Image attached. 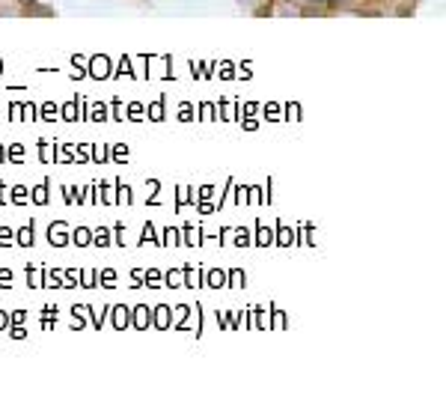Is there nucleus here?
<instances>
[{"mask_svg":"<svg viewBox=\"0 0 446 411\" xmlns=\"http://www.w3.org/2000/svg\"><path fill=\"white\" fill-rule=\"evenodd\" d=\"M119 203H131V191L128 188H119Z\"/></svg>","mask_w":446,"mask_h":411,"instance_id":"5701e85b","label":"nucleus"},{"mask_svg":"<svg viewBox=\"0 0 446 411\" xmlns=\"http://www.w3.org/2000/svg\"><path fill=\"white\" fill-rule=\"evenodd\" d=\"M161 245H179V232H176V229H167V232H164V242H161Z\"/></svg>","mask_w":446,"mask_h":411,"instance_id":"ddd939ff","label":"nucleus"},{"mask_svg":"<svg viewBox=\"0 0 446 411\" xmlns=\"http://www.w3.org/2000/svg\"><path fill=\"white\" fill-rule=\"evenodd\" d=\"M235 245H241V248H244V245H253V242H250V236H247V232H238V236H235Z\"/></svg>","mask_w":446,"mask_h":411,"instance_id":"f3484780","label":"nucleus"},{"mask_svg":"<svg viewBox=\"0 0 446 411\" xmlns=\"http://www.w3.org/2000/svg\"><path fill=\"white\" fill-rule=\"evenodd\" d=\"M90 120H93V123H104V120H107V107H104V104H93V107H90Z\"/></svg>","mask_w":446,"mask_h":411,"instance_id":"7ed1b4c3","label":"nucleus"},{"mask_svg":"<svg viewBox=\"0 0 446 411\" xmlns=\"http://www.w3.org/2000/svg\"><path fill=\"white\" fill-rule=\"evenodd\" d=\"M78 113H81V104H75V101H71V104H65V120H71V123H75V120H78Z\"/></svg>","mask_w":446,"mask_h":411,"instance_id":"9b49d317","label":"nucleus"},{"mask_svg":"<svg viewBox=\"0 0 446 411\" xmlns=\"http://www.w3.org/2000/svg\"><path fill=\"white\" fill-rule=\"evenodd\" d=\"M113 158H116V161H125V158H128V149H125V146H116V152H113Z\"/></svg>","mask_w":446,"mask_h":411,"instance_id":"4be33fe9","label":"nucleus"},{"mask_svg":"<svg viewBox=\"0 0 446 411\" xmlns=\"http://www.w3.org/2000/svg\"><path fill=\"white\" fill-rule=\"evenodd\" d=\"M75 245H90V232L87 229H78L75 232Z\"/></svg>","mask_w":446,"mask_h":411,"instance_id":"2eb2a0df","label":"nucleus"},{"mask_svg":"<svg viewBox=\"0 0 446 411\" xmlns=\"http://www.w3.org/2000/svg\"><path fill=\"white\" fill-rule=\"evenodd\" d=\"M155 313H158V316H155V325H158V328H167V325H170V310H167V307H158Z\"/></svg>","mask_w":446,"mask_h":411,"instance_id":"0eeeda50","label":"nucleus"},{"mask_svg":"<svg viewBox=\"0 0 446 411\" xmlns=\"http://www.w3.org/2000/svg\"><path fill=\"white\" fill-rule=\"evenodd\" d=\"M113 313H116V328H125L128 322H131V316H128V310H125V307H116Z\"/></svg>","mask_w":446,"mask_h":411,"instance_id":"6e6552de","label":"nucleus"},{"mask_svg":"<svg viewBox=\"0 0 446 411\" xmlns=\"http://www.w3.org/2000/svg\"><path fill=\"white\" fill-rule=\"evenodd\" d=\"M96 245L98 248H107V245H110V232H107V229H98L96 232Z\"/></svg>","mask_w":446,"mask_h":411,"instance_id":"9d476101","label":"nucleus"},{"mask_svg":"<svg viewBox=\"0 0 446 411\" xmlns=\"http://www.w3.org/2000/svg\"><path fill=\"white\" fill-rule=\"evenodd\" d=\"M208 283L211 286H223L226 283V274H223V271H211V274H208Z\"/></svg>","mask_w":446,"mask_h":411,"instance_id":"f8f14e48","label":"nucleus"},{"mask_svg":"<svg viewBox=\"0 0 446 411\" xmlns=\"http://www.w3.org/2000/svg\"><path fill=\"white\" fill-rule=\"evenodd\" d=\"M6 283H12V271H9V268L0 271V286H6Z\"/></svg>","mask_w":446,"mask_h":411,"instance_id":"6ab92c4d","label":"nucleus"},{"mask_svg":"<svg viewBox=\"0 0 446 411\" xmlns=\"http://www.w3.org/2000/svg\"><path fill=\"white\" fill-rule=\"evenodd\" d=\"M18 245H24V248H30V245H33V229H30V226L18 229Z\"/></svg>","mask_w":446,"mask_h":411,"instance_id":"423d86ee","label":"nucleus"},{"mask_svg":"<svg viewBox=\"0 0 446 411\" xmlns=\"http://www.w3.org/2000/svg\"><path fill=\"white\" fill-rule=\"evenodd\" d=\"M12 200H15V203H27V188L18 185V188L12 191Z\"/></svg>","mask_w":446,"mask_h":411,"instance_id":"4468645a","label":"nucleus"},{"mask_svg":"<svg viewBox=\"0 0 446 411\" xmlns=\"http://www.w3.org/2000/svg\"><path fill=\"white\" fill-rule=\"evenodd\" d=\"M33 203H39V206L48 203V185H39V188L33 191Z\"/></svg>","mask_w":446,"mask_h":411,"instance_id":"1a4fd4ad","label":"nucleus"},{"mask_svg":"<svg viewBox=\"0 0 446 411\" xmlns=\"http://www.w3.org/2000/svg\"><path fill=\"white\" fill-rule=\"evenodd\" d=\"M241 280H244V274H241V271H232V286H235V289L241 286Z\"/></svg>","mask_w":446,"mask_h":411,"instance_id":"b1692460","label":"nucleus"},{"mask_svg":"<svg viewBox=\"0 0 446 411\" xmlns=\"http://www.w3.org/2000/svg\"><path fill=\"white\" fill-rule=\"evenodd\" d=\"M51 245H65V229H63V223H57V226H51Z\"/></svg>","mask_w":446,"mask_h":411,"instance_id":"f03ea898","label":"nucleus"},{"mask_svg":"<svg viewBox=\"0 0 446 411\" xmlns=\"http://www.w3.org/2000/svg\"><path fill=\"white\" fill-rule=\"evenodd\" d=\"M0 69H3V63H0Z\"/></svg>","mask_w":446,"mask_h":411,"instance_id":"a878e982","label":"nucleus"},{"mask_svg":"<svg viewBox=\"0 0 446 411\" xmlns=\"http://www.w3.org/2000/svg\"><path fill=\"white\" fill-rule=\"evenodd\" d=\"M90 75H93V78H98V81H104V78H113V75H110V60H107L104 54H101V57H93V60H90Z\"/></svg>","mask_w":446,"mask_h":411,"instance_id":"f257e3e1","label":"nucleus"},{"mask_svg":"<svg viewBox=\"0 0 446 411\" xmlns=\"http://www.w3.org/2000/svg\"><path fill=\"white\" fill-rule=\"evenodd\" d=\"M161 113H164V107H161V101H155V104H152V116L161 120Z\"/></svg>","mask_w":446,"mask_h":411,"instance_id":"393cba45","label":"nucleus"},{"mask_svg":"<svg viewBox=\"0 0 446 411\" xmlns=\"http://www.w3.org/2000/svg\"><path fill=\"white\" fill-rule=\"evenodd\" d=\"M42 116H45V120H54V116H57V107H54V104H45V107H42Z\"/></svg>","mask_w":446,"mask_h":411,"instance_id":"dca6fc26","label":"nucleus"},{"mask_svg":"<svg viewBox=\"0 0 446 411\" xmlns=\"http://www.w3.org/2000/svg\"><path fill=\"white\" fill-rule=\"evenodd\" d=\"M21 155H24V152H21V146L15 143V146L9 149V158H12V161H21Z\"/></svg>","mask_w":446,"mask_h":411,"instance_id":"412c9836","label":"nucleus"},{"mask_svg":"<svg viewBox=\"0 0 446 411\" xmlns=\"http://www.w3.org/2000/svg\"><path fill=\"white\" fill-rule=\"evenodd\" d=\"M134 313H137V316H134V325H137V328H146V325L152 322V316H149V310H146V307H137Z\"/></svg>","mask_w":446,"mask_h":411,"instance_id":"20e7f679","label":"nucleus"},{"mask_svg":"<svg viewBox=\"0 0 446 411\" xmlns=\"http://www.w3.org/2000/svg\"><path fill=\"white\" fill-rule=\"evenodd\" d=\"M256 245H274V232H271V229H265V226H259V236H256Z\"/></svg>","mask_w":446,"mask_h":411,"instance_id":"39448f33","label":"nucleus"},{"mask_svg":"<svg viewBox=\"0 0 446 411\" xmlns=\"http://www.w3.org/2000/svg\"><path fill=\"white\" fill-rule=\"evenodd\" d=\"M0 245H3V248L12 245V232H9V229H0Z\"/></svg>","mask_w":446,"mask_h":411,"instance_id":"a211bd4d","label":"nucleus"},{"mask_svg":"<svg viewBox=\"0 0 446 411\" xmlns=\"http://www.w3.org/2000/svg\"><path fill=\"white\" fill-rule=\"evenodd\" d=\"M93 158H96V161H107V149H104V146H96Z\"/></svg>","mask_w":446,"mask_h":411,"instance_id":"aec40b11","label":"nucleus"}]
</instances>
